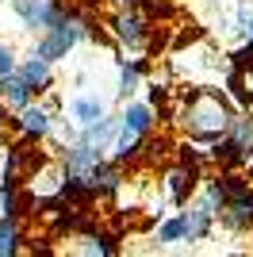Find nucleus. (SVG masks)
<instances>
[{"mask_svg": "<svg viewBox=\"0 0 253 257\" xmlns=\"http://www.w3.org/2000/svg\"><path fill=\"white\" fill-rule=\"evenodd\" d=\"M184 123H188V135L203 146H215L222 139V131L230 123V107L219 92L211 88H196L188 96V107H184Z\"/></svg>", "mask_w": 253, "mask_h": 257, "instance_id": "nucleus-1", "label": "nucleus"}, {"mask_svg": "<svg viewBox=\"0 0 253 257\" xmlns=\"http://www.w3.org/2000/svg\"><path fill=\"white\" fill-rule=\"evenodd\" d=\"M81 39H84V20H73V12H65L62 20L50 23V27H46V35L35 43V54H39V58H46V62L54 65V62H62V58L73 50Z\"/></svg>", "mask_w": 253, "mask_h": 257, "instance_id": "nucleus-2", "label": "nucleus"}, {"mask_svg": "<svg viewBox=\"0 0 253 257\" xmlns=\"http://www.w3.org/2000/svg\"><path fill=\"white\" fill-rule=\"evenodd\" d=\"M111 35H115L126 50H146L150 23H146V16H138L135 8H123V12L111 16Z\"/></svg>", "mask_w": 253, "mask_h": 257, "instance_id": "nucleus-3", "label": "nucleus"}, {"mask_svg": "<svg viewBox=\"0 0 253 257\" xmlns=\"http://www.w3.org/2000/svg\"><path fill=\"white\" fill-rule=\"evenodd\" d=\"M12 8H16V16H20L23 27H42V31L69 12L62 0H12Z\"/></svg>", "mask_w": 253, "mask_h": 257, "instance_id": "nucleus-4", "label": "nucleus"}, {"mask_svg": "<svg viewBox=\"0 0 253 257\" xmlns=\"http://www.w3.org/2000/svg\"><path fill=\"white\" fill-rule=\"evenodd\" d=\"M100 161H104V154L96 150V146L73 139V142H69V150L62 154V169L69 173V177H88V173H92Z\"/></svg>", "mask_w": 253, "mask_h": 257, "instance_id": "nucleus-5", "label": "nucleus"}, {"mask_svg": "<svg viewBox=\"0 0 253 257\" xmlns=\"http://www.w3.org/2000/svg\"><path fill=\"white\" fill-rule=\"evenodd\" d=\"M196 177H200V165H184V161L165 173V192H169V200H173L177 207L188 204L192 188H196Z\"/></svg>", "mask_w": 253, "mask_h": 257, "instance_id": "nucleus-6", "label": "nucleus"}, {"mask_svg": "<svg viewBox=\"0 0 253 257\" xmlns=\"http://www.w3.org/2000/svg\"><path fill=\"white\" fill-rule=\"evenodd\" d=\"M50 123H54V111L46 104H23L20 119H16V127H20L23 139H46Z\"/></svg>", "mask_w": 253, "mask_h": 257, "instance_id": "nucleus-7", "label": "nucleus"}, {"mask_svg": "<svg viewBox=\"0 0 253 257\" xmlns=\"http://www.w3.org/2000/svg\"><path fill=\"white\" fill-rule=\"evenodd\" d=\"M211 223H215V211H211L203 200L192 204L188 211H180V230H184L188 242H203V238L211 234Z\"/></svg>", "mask_w": 253, "mask_h": 257, "instance_id": "nucleus-8", "label": "nucleus"}, {"mask_svg": "<svg viewBox=\"0 0 253 257\" xmlns=\"http://www.w3.org/2000/svg\"><path fill=\"white\" fill-rule=\"evenodd\" d=\"M16 73L31 85V92H50V85H54V73H50V62L46 58H39V54H31L27 62L16 69Z\"/></svg>", "mask_w": 253, "mask_h": 257, "instance_id": "nucleus-9", "label": "nucleus"}, {"mask_svg": "<svg viewBox=\"0 0 253 257\" xmlns=\"http://www.w3.org/2000/svg\"><path fill=\"white\" fill-rule=\"evenodd\" d=\"M31 96H35L31 85H27V81H23L16 69L0 77V100H4V107H16V111H20L23 104H31Z\"/></svg>", "mask_w": 253, "mask_h": 257, "instance_id": "nucleus-10", "label": "nucleus"}, {"mask_svg": "<svg viewBox=\"0 0 253 257\" xmlns=\"http://www.w3.org/2000/svg\"><path fill=\"white\" fill-rule=\"evenodd\" d=\"M69 115H73L77 127H88V123L107 115V107H104V100H96V96H73L69 100Z\"/></svg>", "mask_w": 253, "mask_h": 257, "instance_id": "nucleus-11", "label": "nucleus"}, {"mask_svg": "<svg viewBox=\"0 0 253 257\" xmlns=\"http://www.w3.org/2000/svg\"><path fill=\"white\" fill-rule=\"evenodd\" d=\"M81 142H88V146H96V150H107L111 146V139H115V131H119V119H96V123H88V127H81Z\"/></svg>", "mask_w": 253, "mask_h": 257, "instance_id": "nucleus-12", "label": "nucleus"}, {"mask_svg": "<svg viewBox=\"0 0 253 257\" xmlns=\"http://www.w3.org/2000/svg\"><path fill=\"white\" fill-rule=\"evenodd\" d=\"M226 131H230V142L238 146V154H242L245 161H253V119L249 115H238L226 123Z\"/></svg>", "mask_w": 253, "mask_h": 257, "instance_id": "nucleus-13", "label": "nucleus"}, {"mask_svg": "<svg viewBox=\"0 0 253 257\" xmlns=\"http://www.w3.org/2000/svg\"><path fill=\"white\" fill-rule=\"evenodd\" d=\"M119 123L131 127V131H138V135H150V131H154V107L150 104H126V111H123Z\"/></svg>", "mask_w": 253, "mask_h": 257, "instance_id": "nucleus-14", "label": "nucleus"}, {"mask_svg": "<svg viewBox=\"0 0 253 257\" xmlns=\"http://www.w3.org/2000/svg\"><path fill=\"white\" fill-rule=\"evenodd\" d=\"M73 242L77 246H69V249H77V253H115V242L100 238V234H77Z\"/></svg>", "mask_w": 253, "mask_h": 257, "instance_id": "nucleus-15", "label": "nucleus"}, {"mask_svg": "<svg viewBox=\"0 0 253 257\" xmlns=\"http://www.w3.org/2000/svg\"><path fill=\"white\" fill-rule=\"evenodd\" d=\"M138 85H142V65L138 62H131V65H123V69H119V96H135L138 92Z\"/></svg>", "mask_w": 253, "mask_h": 257, "instance_id": "nucleus-16", "label": "nucleus"}, {"mask_svg": "<svg viewBox=\"0 0 253 257\" xmlns=\"http://www.w3.org/2000/svg\"><path fill=\"white\" fill-rule=\"evenodd\" d=\"M0 253H20V226L12 215L0 219Z\"/></svg>", "mask_w": 253, "mask_h": 257, "instance_id": "nucleus-17", "label": "nucleus"}, {"mask_svg": "<svg viewBox=\"0 0 253 257\" xmlns=\"http://www.w3.org/2000/svg\"><path fill=\"white\" fill-rule=\"evenodd\" d=\"M184 238V230H180V215H173V219H165L158 230V242L161 246H173V242H180Z\"/></svg>", "mask_w": 253, "mask_h": 257, "instance_id": "nucleus-18", "label": "nucleus"}, {"mask_svg": "<svg viewBox=\"0 0 253 257\" xmlns=\"http://www.w3.org/2000/svg\"><path fill=\"white\" fill-rule=\"evenodd\" d=\"M4 215H20V204H16V188H8V184H0V219Z\"/></svg>", "mask_w": 253, "mask_h": 257, "instance_id": "nucleus-19", "label": "nucleus"}, {"mask_svg": "<svg viewBox=\"0 0 253 257\" xmlns=\"http://www.w3.org/2000/svg\"><path fill=\"white\" fill-rule=\"evenodd\" d=\"M12 69H16V50H12L8 43H0V77L12 73Z\"/></svg>", "mask_w": 253, "mask_h": 257, "instance_id": "nucleus-20", "label": "nucleus"}]
</instances>
